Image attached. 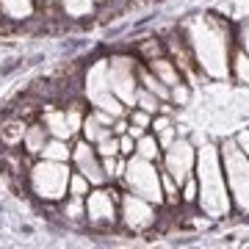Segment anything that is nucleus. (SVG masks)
I'll return each mask as SVG.
<instances>
[{
    "label": "nucleus",
    "instance_id": "f257e3e1",
    "mask_svg": "<svg viewBox=\"0 0 249 249\" xmlns=\"http://www.w3.org/2000/svg\"><path fill=\"white\" fill-rule=\"evenodd\" d=\"M186 45L194 55L196 67L208 80L230 78V53H232V28L227 19L216 17L213 11L188 17L180 25Z\"/></svg>",
    "mask_w": 249,
    "mask_h": 249
},
{
    "label": "nucleus",
    "instance_id": "f03ea898",
    "mask_svg": "<svg viewBox=\"0 0 249 249\" xmlns=\"http://www.w3.org/2000/svg\"><path fill=\"white\" fill-rule=\"evenodd\" d=\"M194 178H196V208L199 213L208 216L211 222L227 219L232 213V199L227 191V178L222 169V155L216 144H205L196 150V163H194Z\"/></svg>",
    "mask_w": 249,
    "mask_h": 249
},
{
    "label": "nucleus",
    "instance_id": "7ed1b4c3",
    "mask_svg": "<svg viewBox=\"0 0 249 249\" xmlns=\"http://www.w3.org/2000/svg\"><path fill=\"white\" fill-rule=\"evenodd\" d=\"M219 155H222V169L227 178V191L232 199V211L249 219V158L241 152L235 139H224L219 144Z\"/></svg>",
    "mask_w": 249,
    "mask_h": 249
},
{
    "label": "nucleus",
    "instance_id": "20e7f679",
    "mask_svg": "<svg viewBox=\"0 0 249 249\" xmlns=\"http://www.w3.org/2000/svg\"><path fill=\"white\" fill-rule=\"evenodd\" d=\"M70 163L61 160H47V158H36V163L28 169V188L31 194L45 199V202H64L70 194Z\"/></svg>",
    "mask_w": 249,
    "mask_h": 249
},
{
    "label": "nucleus",
    "instance_id": "39448f33",
    "mask_svg": "<svg viewBox=\"0 0 249 249\" xmlns=\"http://www.w3.org/2000/svg\"><path fill=\"white\" fill-rule=\"evenodd\" d=\"M124 191L150 199L152 205L163 208V191H160V166L155 160H147L142 155H130L124 163V175H122Z\"/></svg>",
    "mask_w": 249,
    "mask_h": 249
},
{
    "label": "nucleus",
    "instance_id": "423d86ee",
    "mask_svg": "<svg viewBox=\"0 0 249 249\" xmlns=\"http://www.w3.org/2000/svg\"><path fill=\"white\" fill-rule=\"evenodd\" d=\"M119 224L127 232H147L158 224V205H152L150 199L124 191L119 196Z\"/></svg>",
    "mask_w": 249,
    "mask_h": 249
},
{
    "label": "nucleus",
    "instance_id": "0eeeda50",
    "mask_svg": "<svg viewBox=\"0 0 249 249\" xmlns=\"http://www.w3.org/2000/svg\"><path fill=\"white\" fill-rule=\"evenodd\" d=\"M119 191L106 186H91V191L83 196L86 205V219L97 227H114L119 222Z\"/></svg>",
    "mask_w": 249,
    "mask_h": 249
},
{
    "label": "nucleus",
    "instance_id": "6e6552de",
    "mask_svg": "<svg viewBox=\"0 0 249 249\" xmlns=\"http://www.w3.org/2000/svg\"><path fill=\"white\" fill-rule=\"evenodd\" d=\"M139 64L130 55H114L108 58V86L127 108L136 106V91H139V78H136Z\"/></svg>",
    "mask_w": 249,
    "mask_h": 249
},
{
    "label": "nucleus",
    "instance_id": "1a4fd4ad",
    "mask_svg": "<svg viewBox=\"0 0 249 249\" xmlns=\"http://www.w3.org/2000/svg\"><path fill=\"white\" fill-rule=\"evenodd\" d=\"M194 163H196V147L180 133L166 150L160 152V169L169 172L178 183H183L186 178L194 175Z\"/></svg>",
    "mask_w": 249,
    "mask_h": 249
},
{
    "label": "nucleus",
    "instance_id": "9d476101",
    "mask_svg": "<svg viewBox=\"0 0 249 249\" xmlns=\"http://www.w3.org/2000/svg\"><path fill=\"white\" fill-rule=\"evenodd\" d=\"M70 163L75 166V172H80L83 178L89 180L91 186H106L108 183L106 172H103V160H100L94 144H89L86 139H78V142L72 144Z\"/></svg>",
    "mask_w": 249,
    "mask_h": 249
},
{
    "label": "nucleus",
    "instance_id": "9b49d317",
    "mask_svg": "<svg viewBox=\"0 0 249 249\" xmlns=\"http://www.w3.org/2000/svg\"><path fill=\"white\" fill-rule=\"evenodd\" d=\"M163 45H166L169 58L178 64V70L183 72V78L196 80V75H202L199 67H196V61H194V55H191V50H188V45H186V36L180 34V28H178V34H172ZM202 78H205V75H202ZM205 80H208V78H205Z\"/></svg>",
    "mask_w": 249,
    "mask_h": 249
},
{
    "label": "nucleus",
    "instance_id": "f8f14e48",
    "mask_svg": "<svg viewBox=\"0 0 249 249\" xmlns=\"http://www.w3.org/2000/svg\"><path fill=\"white\" fill-rule=\"evenodd\" d=\"M42 122L45 127L50 130V136L55 139H64V142H70L72 136V127H70V119H67V111L64 108H53V103H47V108L42 111Z\"/></svg>",
    "mask_w": 249,
    "mask_h": 249
},
{
    "label": "nucleus",
    "instance_id": "ddd939ff",
    "mask_svg": "<svg viewBox=\"0 0 249 249\" xmlns=\"http://www.w3.org/2000/svg\"><path fill=\"white\" fill-rule=\"evenodd\" d=\"M25 130H28V119L25 116H9L6 122L0 124V144L6 147V150H17L22 147V139H25Z\"/></svg>",
    "mask_w": 249,
    "mask_h": 249
},
{
    "label": "nucleus",
    "instance_id": "4468645a",
    "mask_svg": "<svg viewBox=\"0 0 249 249\" xmlns=\"http://www.w3.org/2000/svg\"><path fill=\"white\" fill-rule=\"evenodd\" d=\"M147 64V70L155 75V78L163 83V86H175V83H180L183 80V72L178 70V64L172 61L169 55H158V58H152V61H144Z\"/></svg>",
    "mask_w": 249,
    "mask_h": 249
},
{
    "label": "nucleus",
    "instance_id": "2eb2a0df",
    "mask_svg": "<svg viewBox=\"0 0 249 249\" xmlns=\"http://www.w3.org/2000/svg\"><path fill=\"white\" fill-rule=\"evenodd\" d=\"M0 17L9 22H25L36 17V0H0Z\"/></svg>",
    "mask_w": 249,
    "mask_h": 249
},
{
    "label": "nucleus",
    "instance_id": "dca6fc26",
    "mask_svg": "<svg viewBox=\"0 0 249 249\" xmlns=\"http://www.w3.org/2000/svg\"><path fill=\"white\" fill-rule=\"evenodd\" d=\"M47 139H50V130L45 127V122H28L25 139H22V150H25V155L39 158V152H42V147H45Z\"/></svg>",
    "mask_w": 249,
    "mask_h": 249
},
{
    "label": "nucleus",
    "instance_id": "f3484780",
    "mask_svg": "<svg viewBox=\"0 0 249 249\" xmlns=\"http://www.w3.org/2000/svg\"><path fill=\"white\" fill-rule=\"evenodd\" d=\"M230 78L241 86H249V55L235 45H232L230 53Z\"/></svg>",
    "mask_w": 249,
    "mask_h": 249
},
{
    "label": "nucleus",
    "instance_id": "a211bd4d",
    "mask_svg": "<svg viewBox=\"0 0 249 249\" xmlns=\"http://www.w3.org/2000/svg\"><path fill=\"white\" fill-rule=\"evenodd\" d=\"M70 155H72V147L70 142H64V139H55L50 136L39 152V158H47V160H61V163H70Z\"/></svg>",
    "mask_w": 249,
    "mask_h": 249
},
{
    "label": "nucleus",
    "instance_id": "6ab92c4d",
    "mask_svg": "<svg viewBox=\"0 0 249 249\" xmlns=\"http://www.w3.org/2000/svg\"><path fill=\"white\" fill-rule=\"evenodd\" d=\"M160 152H163V150H160V144H158V139H155V133H150V130H147L144 136H139V139H136V155H142V158L155 160V163H158Z\"/></svg>",
    "mask_w": 249,
    "mask_h": 249
},
{
    "label": "nucleus",
    "instance_id": "aec40b11",
    "mask_svg": "<svg viewBox=\"0 0 249 249\" xmlns=\"http://www.w3.org/2000/svg\"><path fill=\"white\" fill-rule=\"evenodd\" d=\"M136 55H139L142 61H152V58H158V55H166V45L160 42L158 36H147V39H142V42L136 45Z\"/></svg>",
    "mask_w": 249,
    "mask_h": 249
},
{
    "label": "nucleus",
    "instance_id": "412c9836",
    "mask_svg": "<svg viewBox=\"0 0 249 249\" xmlns=\"http://www.w3.org/2000/svg\"><path fill=\"white\" fill-rule=\"evenodd\" d=\"M160 191H163V205L166 208H178L180 205V183L163 169H160Z\"/></svg>",
    "mask_w": 249,
    "mask_h": 249
},
{
    "label": "nucleus",
    "instance_id": "4be33fe9",
    "mask_svg": "<svg viewBox=\"0 0 249 249\" xmlns=\"http://www.w3.org/2000/svg\"><path fill=\"white\" fill-rule=\"evenodd\" d=\"M64 9V17H72V19H80V17H89L91 9L97 6L100 0H58Z\"/></svg>",
    "mask_w": 249,
    "mask_h": 249
},
{
    "label": "nucleus",
    "instance_id": "5701e85b",
    "mask_svg": "<svg viewBox=\"0 0 249 249\" xmlns=\"http://www.w3.org/2000/svg\"><path fill=\"white\" fill-rule=\"evenodd\" d=\"M106 130H111V127H103L100 119L94 116V111H89V114L83 116V122H80V139H86L89 144H94L100 136L106 133Z\"/></svg>",
    "mask_w": 249,
    "mask_h": 249
},
{
    "label": "nucleus",
    "instance_id": "b1692460",
    "mask_svg": "<svg viewBox=\"0 0 249 249\" xmlns=\"http://www.w3.org/2000/svg\"><path fill=\"white\" fill-rule=\"evenodd\" d=\"M94 150H97L100 158H116L119 155V136H114V130H106L94 142Z\"/></svg>",
    "mask_w": 249,
    "mask_h": 249
},
{
    "label": "nucleus",
    "instance_id": "393cba45",
    "mask_svg": "<svg viewBox=\"0 0 249 249\" xmlns=\"http://www.w3.org/2000/svg\"><path fill=\"white\" fill-rule=\"evenodd\" d=\"M160 103H163V100H158L152 91H147V89H142V86H139V91H136V106L133 108H142V111H147V114L155 116L160 111Z\"/></svg>",
    "mask_w": 249,
    "mask_h": 249
},
{
    "label": "nucleus",
    "instance_id": "a878e982",
    "mask_svg": "<svg viewBox=\"0 0 249 249\" xmlns=\"http://www.w3.org/2000/svg\"><path fill=\"white\" fill-rule=\"evenodd\" d=\"M196 196H199V188H196V178H186L180 183V205H188V208H196Z\"/></svg>",
    "mask_w": 249,
    "mask_h": 249
},
{
    "label": "nucleus",
    "instance_id": "bb28decb",
    "mask_svg": "<svg viewBox=\"0 0 249 249\" xmlns=\"http://www.w3.org/2000/svg\"><path fill=\"white\" fill-rule=\"evenodd\" d=\"M169 103L172 106H188L191 103V86H188L186 80H180L169 89Z\"/></svg>",
    "mask_w": 249,
    "mask_h": 249
},
{
    "label": "nucleus",
    "instance_id": "cd10ccee",
    "mask_svg": "<svg viewBox=\"0 0 249 249\" xmlns=\"http://www.w3.org/2000/svg\"><path fill=\"white\" fill-rule=\"evenodd\" d=\"M89 191H91V183L83 178L80 172L72 169V175H70V196H80V199H83Z\"/></svg>",
    "mask_w": 249,
    "mask_h": 249
},
{
    "label": "nucleus",
    "instance_id": "c85d7f7f",
    "mask_svg": "<svg viewBox=\"0 0 249 249\" xmlns=\"http://www.w3.org/2000/svg\"><path fill=\"white\" fill-rule=\"evenodd\" d=\"M61 211L67 219H86V205H83L80 196H70V202H64Z\"/></svg>",
    "mask_w": 249,
    "mask_h": 249
},
{
    "label": "nucleus",
    "instance_id": "c756f323",
    "mask_svg": "<svg viewBox=\"0 0 249 249\" xmlns=\"http://www.w3.org/2000/svg\"><path fill=\"white\" fill-rule=\"evenodd\" d=\"M235 39H232V45L235 47H241V50H244V53L249 55V17H244L238 22V28H235Z\"/></svg>",
    "mask_w": 249,
    "mask_h": 249
},
{
    "label": "nucleus",
    "instance_id": "7c9ffc66",
    "mask_svg": "<svg viewBox=\"0 0 249 249\" xmlns=\"http://www.w3.org/2000/svg\"><path fill=\"white\" fill-rule=\"evenodd\" d=\"M127 122L136 124V127H144V130H150L152 114H147V111H142V108H130V111H127Z\"/></svg>",
    "mask_w": 249,
    "mask_h": 249
},
{
    "label": "nucleus",
    "instance_id": "2f4dec72",
    "mask_svg": "<svg viewBox=\"0 0 249 249\" xmlns=\"http://www.w3.org/2000/svg\"><path fill=\"white\" fill-rule=\"evenodd\" d=\"M227 14H230V19H244L249 17V0H230V6H227Z\"/></svg>",
    "mask_w": 249,
    "mask_h": 249
},
{
    "label": "nucleus",
    "instance_id": "473e14b6",
    "mask_svg": "<svg viewBox=\"0 0 249 249\" xmlns=\"http://www.w3.org/2000/svg\"><path fill=\"white\" fill-rule=\"evenodd\" d=\"M172 124H175V122H172L169 114H155V116H152V122H150V133L158 136V133H163L166 127H172Z\"/></svg>",
    "mask_w": 249,
    "mask_h": 249
},
{
    "label": "nucleus",
    "instance_id": "72a5a7b5",
    "mask_svg": "<svg viewBox=\"0 0 249 249\" xmlns=\"http://www.w3.org/2000/svg\"><path fill=\"white\" fill-rule=\"evenodd\" d=\"M133 152H136V139L130 133H122L119 136V155L122 158H130Z\"/></svg>",
    "mask_w": 249,
    "mask_h": 249
},
{
    "label": "nucleus",
    "instance_id": "f704fd0d",
    "mask_svg": "<svg viewBox=\"0 0 249 249\" xmlns=\"http://www.w3.org/2000/svg\"><path fill=\"white\" fill-rule=\"evenodd\" d=\"M155 139H158L160 150H166V147H169V144L175 142V139H178V127L172 124V127H166V130H163V133H158V136H155Z\"/></svg>",
    "mask_w": 249,
    "mask_h": 249
},
{
    "label": "nucleus",
    "instance_id": "c9c22d12",
    "mask_svg": "<svg viewBox=\"0 0 249 249\" xmlns=\"http://www.w3.org/2000/svg\"><path fill=\"white\" fill-rule=\"evenodd\" d=\"M232 139H235V144L241 147V152H244V155L249 158V127H244V130H238V133L232 136Z\"/></svg>",
    "mask_w": 249,
    "mask_h": 249
},
{
    "label": "nucleus",
    "instance_id": "e433bc0d",
    "mask_svg": "<svg viewBox=\"0 0 249 249\" xmlns=\"http://www.w3.org/2000/svg\"><path fill=\"white\" fill-rule=\"evenodd\" d=\"M45 3H50V6H53V3H58V0H45Z\"/></svg>",
    "mask_w": 249,
    "mask_h": 249
},
{
    "label": "nucleus",
    "instance_id": "4c0bfd02",
    "mask_svg": "<svg viewBox=\"0 0 249 249\" xmlns=\"http://www.w3.org/2000/svg\"><path fill=\"white\" fill-rule=\"evenodd\" d=\"M39 3H42V0H36V6H39Z\"/></svg>",
    "mask_w": 249,
    "mask_h": 249
}]
</instances>
